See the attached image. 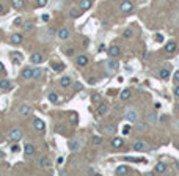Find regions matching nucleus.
<instances>
[{
  "instance_id": "f257e3e1",
  "label": "nucleus",
  "mask_w": 179,
  "mask_h": 176,
  "mask_svg": "<svg viewBox=\"0 0 179 176\" xmlns=\"http://www.w3.org/2000/svg\"><path fill=\"white\" fill-rule=\"evenodd\" d=\"M8 138H10L11 142H19V140L22 138V130L17 129V128L11 129L10 132H8Z\"/></svg>"
},
{
  "instance_id": "f03ea898",
  "label": "nucleus",
  "mask_w": 179,
  "mask_h": 176,
  "mask_svg": "<svg viewBox=\"0 0 179 176\" xmlns=\"http://www.w3.org/2000/svg\"><path fill=\"white\" fill-rule=\"evenodd\" d=\"M132 10H134V5H132V2H129V0H124L121 3V6H119V11L124 13V14H129Z\"/></svg>"
},
{
  "instance_id": "7ed1b4c3",
  "label": "nucleus",
  "mask_w": 179,
  "mask_h": 176,
  "mask_svg": "<svg viewBox=\"0 0 179 176\" xmlns=\"http://www.w3.org/2000/svg\"><path fill=\"white\" fill-rule=\"evenodd\" d=\"M57 36L61 39V41H65V39H68V38L71 36V31H69V29H66V27H61V29L58 30Z\"/></svg>"
},
{
  "instance_id": "20e7f679",
  "label": "nucleus",
  "mask_w": 179,
  "mask_h": 176,
  "mask_svg": "<svg viewBox=\"0 0 179 176\" xmlns=\"http://www.w3.org/2000/svg\"><path fill=\"white\" fill-rule=\"evenodd\" d=\"M132 150H135V151H148V145H146L145 142H134L132 143Z\"/></svg>"
},
{
  "instance_id": "39448f33",
  "label": "nucleus",
  "mask_w": 179,
  "mask_h": 176,
  "mask_svg": "<svg viewBox=\"0 0 179 176\" xmlns=\"http://www.w3.org/2000/svg\"><path fill=\"white\" fill-rule=\"evenodd\" d=\"M105 66H107V74H113L115 71H116V68H118V63L115 60H108L107 63H105Z\"/></svg>"
},
{
  "instance_id": "423d86ee",
  "label": "nucleus",
  "mask_w": 179,
  "mask_h": 176,
  "mask_svg": "<svg viewBox=\"0 0 179 176\" xmlns=\"http://www.w3.org/2000/svg\"><path fill=\"white\" fill-rule=\"evenodd\" d=\"M178 51V44L174 41H168L167 44H165V52L167 53H174Z\"/></svg>"
},
{
  "instance_id": "0eeeda50",
  "label": "nucleus",
  "mask_w": 179,
  "mask_h": 176,
  "mask_svg": "<svg viewBox=\"0 0 179 176\" xmlns=\"http://www.w3.org/2000/svg\"><path fill=\"white\" fill-rule=\"evenodd\" d=\"M19 113L22 116H29L31 113V107L27 105V104H21V105H19Z\"/></svg>"
},
{
  "instance_id": "6e6552de",
  "label": "nucleus",
  "mask_w": 179,
  "mask_h": 176,
  "mask_svg": "<svg viewBox=\"0 0 179 176\" xmlns=\"http://www.w3.org/2000/svg\"><path fill=\"white\" fill-rule=\"evenodd\" d=\"M88 57L86 55H79L76 58V63H77V66H80V68H85L86 65H88Z\"/></svg>"
},
{
  "instance_id": "1a4fd4ad",
  "label": "nucleus",
  "mask_w": 179,
  "mask_h": 176,
  "mask_svg": "<svg viewBox=\"0 0 179 176\" xmlns=\"http://www.w3.org/2000/svg\"><path fill=\"white\" fill-rule=\"evenodd\" d=\"M126 118H127V121H131V123H137V120H138V113H137L135 110H129L126 113Z\"/></svg>"
},
{
  "instance_id": "9d476101",
  "label": "nucleus",
  "mask_w": 179,
  "mask_h": 176,
  "mask_svg": "<svg viewBox=\"0 0 179 176\" xmlns=\"http://www.w3.org/2000/svg\"><path fill=\"white\" fill-rule=\"evenodd\" d=\"M119 53H121V49H119L116 44H113V46H110V47H108V55H110V57H113V58H115V57H118Z\"/></svg>"
},
{
  "instance_id": "9b49d317",
  "label": "nucleus",
  "mask_w": 179,
  "mask_h": 176,
  "mask_svg": "<svg viewBox=\"0 0 179 176\" xmlns=\"http://www.w3.org/2000/svg\"><path fill=\"white\" fill-rule=\"evenodd\" d=\"M80 148H82V143L79 142V140H71L69 142V150L71 151L77 152V151H80Z\"/></svg>"
},
{
  "instance_id": "f8f14e48",
  "label": "nucleus",
  "mask_w": 179,
  "mask_h": 176,
  "mask_svg": "<svg viewBox=\"0 0 179 176\" xmlns=\"http://www.w3.org/2000/svg\"><path fill=\"white\" fill-rule=\"evenodd\" d=\"M33 128H35L36 130H44L46 123H44L43 120H39V118H35V120H33Z\"/></svg>"
},
{
  "instance_id": "ddd939ff",
  "label": "nucleus",
  "mask_w": 179,
  "mask_h": 176,
  "mask_svg": "<svg viewBox=\"0 0 179 176\" xmlns=\"http://www.w3.org/2000/svg\"><path fill=\"white\" fill-rule=\"evenodd\" d=\"M30 60H31V63H35V65H39V63H43V55L38 53V52H33L31 57H30Z\"/></svg>"
},
{
  "instance_id": "4468645a",
  "label": "nucleus",
  "mask_w": 179,
  "mask_h": 176,
  "mask_svg": "<svg viewBox=\"0 0 179 176\" xmlns=\"http://www.w3.org/2000/svg\"><path fill=\"white\" fill-rule=\"evenodd\" d=\"M154 171H155V173H159V175H163L165 171H167V164H163V162H159V164L154 167Z\"/></svg>"
},
{
  "instance_id": "2eb2a0df",
  "label": "nucleus",
  "mask_w": 179,
  "mask_h": 176,
  "mask_svg": "<svg viewBox=\"0 0 179 176\" xmlns=\"http://www.w3.org/2000/svg\"><path fill=\"white\" fill-rule=\"evenodd\" d=\"M60 87H63V88L71 87V77L69 76H63V77L60 79Z\"/></svg>"
},
{
  "instance_id": "dca6fc26",
  "label": "nucleus",
  "mask_w": 179,
  "mask_h": 176,
  "mask_svg": "<svg viewBox=\"0 0 179 176\" xmlns=\"http://www.w3.org/2000/svg\"><path fill=\"white\" fill-rule=\"evenodd\" d=\"M79 8L82 11H86V10H90L91 8V0H80V3H79Z\"/></svg>"
},
{
  "instance_id": "f3484780",
  "label": "nucleus",
  "mask_w": 179,
  "mask_h": 176,
  "mask_svg": "<svg viewBox=\"0 0 179 176\" xmlns=\"http://www.w3.org/2000/svg\"><path fill=\"white\" fill-rule=\"evenodd\" d=\"M24 152H25V156H33L35 154V146L31 145V143H27L24 146Z\"/></svg>"
},
{
  "instance_id": "a211bd4d",
  "label": "nucleus",
  "mask_w": 179,
  "mask_h": 176,
  "mask_svg": "<svg viewBox=\"0 0 179 176\" xmlns=\"http://www.w3.org/2000/svg\"><path fill=\"white\" fill-rule=\"evenodd\" d=\"M107 112H108V105H107V104H98V113L101 116H104Z\"/></svg>"
},
{
  "instance_id": "6ab92c4d",
  "label": "nucleus",
  "mask_w": 179,
  "mask_h": 176,
  "mask_svg": "<svg viewBox=\"0 0 179 176\" xmlns=\"http://www.w3.org/2000/svg\"><path fill=\"white\" fill-rule=\"evenodd\" d=\"M11 5H13V8H16V10H22V8L25 6V2L24 0H11Z\"/></svg>"
},
{
  "instance_id": "aec40b11",
  "label": "nucleus",
  "mask_w": 179,
  "mask_h": 176,
  "mask_svg": "<svg viewBox=\"0 0 179 176\" xmlns=\"http://www.w3.org/2000/svg\"><path fill=\"white\" fill-rule=\"evenodd\" d=\"M10 43H11V44H21V43H22V36H21L19 33L11 35V36H10Z\"/></svg>"
},
{
  "instance_id": "412c9836",
  "label": "nucleus",
  "mask_w": 179,
  "mask_h": 176,
  "mask_svg": "<svg viewBox=\"0 0 179 176\" xmlns=\"http://www.w3.org/2000/svg\"><path fill=\"white\" fill-rule=\"evenodd\" d=\"M123 145H124V142H123L121 137H113V140H112V146L113 148H121Z\"/></svg>"
},
{
  "instance_id": "4be33fe9",
  "label": "nucleus",
  "mask_w": 179,
  "mask_h": 176,
  "mask_svg": "<svg viewBox=\"0 0 179 176\" xmlns=\"http://www.w3.org/2000/svg\"><path fill=\"white\" fill-rule=\"evenodd\" d=\"M6 90H10V80L2 79L0 80V91H6Z\"/></svg>"
},
{
  "instance_id": "5701e85b",
  "label": "nucleus",
  "mask_w": 179,
  "mask_h": 176,
  "mask_svg": "<svg viewBox=\"0 0 179 176\" xmlns=\"http://www.w3.org/2000/svg\"><path fill=\"white\" fill-rule=\"evenodd\" d=\"M22 79H31L33 77V69H30V68H25L24 71H22Z\"/></svg>"
},
{
  "instance_id": "b1692460",
  "label": "nucleus",
  "mask_w": 179,
  "mask_h": 176,
  "mask_svg": "<svg viewBox=\"0 0 179 176\" xmlns=\"http://www.w3.org/2000/svg\"><path fill=\"white\" fill-rule=\"evenodd\" d=\"M115 173H116V175H127V173H129V168H127L126 165H119V167H116Z\"/></svg>"
},
{
  "instance_id": "393cba45",
  "label": "nucleus",
  "mask_w": 179,
  "mask_h": 176,
  "mask_svg": "<svg viewBox=\"0 0 179 176\" xmlns=\"http://www.w3.org/2000/svg\"><path fill=\"white\" fill-rule=\"evenodd\" d=\"M119 98H121V101H127V99H131V90L124 88L121 93H119Z\"/></svg>"
},
{
  "instance_id": "a878e982",
  "label": "nucleus",
  "mask_w": 179,
  "mask_h": 176,
  "mask_svg": "<svg viewBox=\"0 0 179 176\" xmlns=\"http://www.w3.org/2000/svg\"><path fill=\"white\" fill-rule=\"evenodd\" d=\"M146 123H148V124H155V123H157V115H155V113H149L148 116H146Z\"/></svg>"
},
{
  "instance_id": "bb28decb",
  "label": "nucleus",
  "mask_w": 179,
  "mask_h": 176,
  "mask_svg": "<svg viewBox=\"0 0 179 176\" xmlns=\"http://www.w3.org/2000/svg\"><path fill=\"white\" fill-rule=\"evenodd\" d=\"M39 167H41V168H49V167H50V160L47 159V157H41V159H39Z\"/></svg>"
},
{
  "instance_id": "cd10ccee",
  "label": "nucleus",
  "mask_w": 179,
  "mask_h": 176,
  "mask_svg": "<svg viewBox=\"0 0 179 176\" xmlns=\"http://www.w3.org/2000/svg\"><path fill=\"white\" fill-rule=\"evenodd\" d=\"M157 74H159V77H160V79H168L171 73H170L168 69H165V68H162V69H159V73H157Z\"/></svg>"
},
{
  "instance_id": "c85d7f7f",
  "label": "nucleus",
  "mask_w": 179,
  "mask_h": 176,
  "mask_svg": "<svg viewBox=\"0 0 179 176\" xmlns=\"http://www.w3.org/2000/svg\"><path fill=\"white\" fill-rule=\"evenodd\" d=\"M80 8H72V10L69 11V16L72 17V19H77V17H79L80 16Z\"/></svg>"
},
{
  "instance_id": "c756f323",
  "label": "nucleus",
  "mask_w": 179,
  "mask_h": 176,
  "mask_svg": "<svg viewBox=\"0 0 179 176\" xmlns=\"http://www.w3.org/2000/svg\"><path fill=\"white\" fill-rule=\"evenodd\" d=\"M105 132L110 134V135H115V132H116V126H113V124L105 126Z\"/></svg>"
},
{
  "instance_id": "7c9ffc66",
  "label": "nucleus",
  "mask_w": 179,
  "mask_h": 176,
  "mask_svg": "<svg viewBox=\"0 0 179 176\" xmlns=\"http://www.w3.org/2000/svg\"><path fill=\"white\" fill-rule=\"evenodd\" d=\"M43 74H44L43 69H33V77L35 79H41V77H43Z\"/></svg>"
},
{
  "instance_id": "2f4dec72",
  "label": "nucleus",
  "mask_w": 179,
  "mask_h": 176,
  "mask_svg": "<svg viewBox=\"0 0 179 176\" xmlns=\"http://www.w3.org/2000/svg\"><path fill=\"white\" fill-rule=\"evenodd\" d=\"M52 68L55 71H63L65 69V65H63V63H52Z\"/></svg>"
},
{
  "instance_id": "473e14b6",
  "label": "nucleus",
  "mask_w": 179,
  "mask_h": 176,
  "mask_svg": "<svg viewBox=\"0 0 179 176\" xmlns=\"http://www.w3.org/2000/svg\"><path fill=\"white\" fill-rule=\"evenodd\" d=\"M132 35H134V31H132L131 29H127V30H124L123 31V38H126V39H129Z\"/></svg>"
},
{
  "instance_id": "72a5a7b5",
  "label": "nucleus",
  "mask_w": 179,
  "mask_h": 176,
  "mask_svg": "<svg viewBox=\"0 0 179 176\" xmlns=\"http://www.w3.org/2000/svg\"><path fill=\"white\" fill-rule=\"evenodd\" d=\"M24 29H25V31H31V30H33V24H31V22H25Z\"/></svg>"
},
{
  "instance_id": "f704fd0d",
  "label": "nucleus",
  "mask_w": 179,
  "mask_h": 176,
  "mask_svg": "<svg viewBox=\"0 0 179 176\" xmlns=\"http://www.w3.org/2000/svg\"><path fill=\"white\" fill-rule=\"evenodd\" d=\"M49 101H50V102H57V101H58V96H57L55 93H50V94H49Z\"/></svg>"
},
{
  "instance_id": "c9c22d12",
  "label": "nucleus",
  "mask_w": 179,
  "mask_h": 176,
  "mask_svg": "<svg viewBox=\"0 0 179 176\" xmlns=\"http://www.w3.org/2000/svg\"><path fill=\"white\" fill-rule=\"evenodd\" d=\"M93 143H94V145H101V143H102V137H99V135L93 137Z\"/></svg>"
},
{
  "instance_id": "e433bc0d",
  "label": "nucleus",
  "mask_w": 179,
  "mask_h": 176,
  "mask_svg": "<svg viewBox=\"0 0 179 176\" xmlns=\"http://www.w3.org/2000/svg\"><path fill=\"white\" fill-rule=\"evenodd\" d=\"M145 128H146V123H141V121H140V123H137V129H138V130H145Z\"/></svg>"
},
{
  "instance_id": "4c0bfd02",
  "label": "nucleus",
  "mask_w": 179,
  "mask_h": 176,
  "mask_svg": "<svg viewBox=\"0 0 179 176\" xmlns=\"http://www.w3.org/2000/svg\"><path fill=\"white\" fill-rule=\"evenodd\" d=\"M36 5L38 6H46L47 5V0H36Z\"/></svg>"
},
{
  "instance_id": "58836bf2",
  "label": "nucleus",
  "mask_w": 179,
  "mask_h": 176,
  "mask_svg": "<svg viewBox=\"0 0 179 176\" xmlns=\"http://www.w3.org/2000/svg\"><path fill=\"white\" fill-rule=\"evenodd\" d=\"M82 88H83V87H82L80 82H76V83H74V90H76V91H80Z\"/></svg>"
},
{
  "instance_id": "ea45409f",
  "label": "nucleus",
  "mask_w": 179,
  "mask_h": 176,
  "mask_svg": "<svg viewBox=\"0 0 179 176\" xmlns=\"http://www.w3.org/2000/svg\"><path fill=\"white\" fill-rule=\"evenodd\" d=\"M93 102L94 104H101V96H99V94H94V96H93Z\"/></svg>"
},
{
  "instance_id": "a19ab883",
  "label": "nucleus",
  "mask_w": 179,
  "mask_h": 176,
  "mask_svg": "<svg viewBox=\"0 0 179 176\" xmlns=\"http://www.w3.org/2000/svg\"><path fill=\"white\" fill-rule=\"evenodd\" d=\"M173 79H174V82H176V83H179V71H176V73H174Z\"/></svg>"
},
{
  "instance_id": "79ce46f5",
  "label": "nucleus",
  "mask_w": 179,
  "mask_h": 176,
  "mask_svg": "<svg viewBox=\"0 0 179 176\" xmlns=\"http://www.w3.org/2000/svg\"><path fill=\"white\" fill-rule=\"evenodd\" d=\"M66 53H68V55H72V53H74V49H72V47H66Z\"/></svg>"
},
{
  "instance_id": "37998d69",
  "label": "nucleus",
  "mask_w": 179,
  "mask_h": 176,
  "mask_svg": "<svg viewBox=\"0 0 179 176\" xmlns=\"http://www.w3.org/2000/svg\"><path fill=\"white\" fill-rule=\"evenodd\" d=\"M57 132H65V126H57Z\"/></svg>"
},
{
  "instance_id": "c03bdc74",
  "label": "nucleus",
  "mask_w": 179,
  "mask_h": 176,
  "mask_svg": "<svg viewBox=\"0 0 179 176\" xmlns=\"http://www.w3.org/2000/svg\"><path fill=\"white\" fill-rule=\"evenodd\" d=\"M174 96H178V98H179V83L176 85V87H174Z\"/></svg>"
},
{
  "instance_id": "a18cd8bd",
  "label": "nucleus",
  "mask_w": 179,
  "mask_h": 176,
  "mask_svg": "<svg viewBox=\"0 0 179 176\" xmlns=\"http://www.w3.org/2000/svg\"><path fill=\"white\" fill-rule=\"evenodd\" d=\"M63 160H65V159H63V157L60 156L58 159H57V165H61V164H63Z\"/></svg>"
},
{
  "instance_id": "49530a36",
  "label": "nucleus",
  "mask_w": 179,
  "mask_h": 176,
  "mask_svg": "<svg viewBox=\"0 0 179 176\" xmlns=\"http://www.w3.org/2000/svg\"><path fill=\"white\" fill-rule=\"evenodd\" d=\"M19 150H21V148H19V146H17V145H14V146H13V148H11V151H13V152H17V151H19Z\"/></svg>"
},
{
  "instance_id": "de8ad7c7",
  "label": "nucleus",
  "mask_w": 179,
  "mask_h": 176,
  "mask_svg": "<svg viewBox=\"0 0 179 176\" xmlns=\"http://www.w3.org/2000/svg\"><path fill=\"white\" fill-rule=\"evenodd\" d=\"M0 73H5V66H3L2 61H0Z\"/></svg>"
},
{
  "instance_id": "09e8293b",
  "label": "nucleus",
  "mask_w": 179,
  "mask_h": 176,
  "mask_svg": "<svg viewBox=\"0 0 179 176\" xmlns=\"http://www.w3.org/2000/svg\"><path fill=\"white\" fill-rule=\"evenodd\" d=\"M155 39H157L159 43H162L163 41V36H162V35H157V38H155Z\"/></svg>"
},
{
  "instance_id": "8fccbe9b",
  "label": "nucleus",
  "mask_w": 179,
  "mask_h": 176,
  "mask_svg": "<svg viewBox=\"0 0 179 176\" xmlns=\"http://www.w3.org/2000/svg\"><path fill=\"white\" fill-rule=\"evenodd\" d=\"M41 19H43L44 22H47V21H49V16H47V14H43V17H41Z\"/></svg>"
},
{
  "instance_id": "3c124183",
  "label": "nucleus",
  "mask_w": 179,
  "mask_h": 176,
  "mask_svg": "<svg viewBox=\"0 0 179 176\" xmlns=\"http://www.w3.org/2000/svg\"><path fill=\"white\" fill-rule=\"evenodd\" d=\"M72 123H74V124L77 123V115H76V113H74V115H72Z\"/></svg>"
},
{
  "instance_id": "603ef678",
  "label": "nucleus",
  "mask_w": 179,
  "mask_h": 176,
  "mask_svg": "<svg viewBox=\"0 0 179 176\" xmlns=\"http://www.w3.org/2000/svg\"><path fill=\"white\" fill-rule=\"evenodd\" d=\"M47 33H49V35H55V30H53V29H49Z\"/></svg>"
},
{
  "instance_id": "864d4df0",
  "label": "nucleus",
  "mask_w": 179,
  "mask_h": 176,
  "mask_svg": "<svg viewBox=\"0 0 179 176\" xmlns=\"http://www.w3.org/2000/svg\"><path fill=\"white\" fill-rule=\"evenodd\" d=\"M2 13H3V5L0 3V14H2Z\"/></svg>"
},
{
  "instance_id": "5fc2aeb1",
  "label": "nucleus",
  "mask_w": 179,
  "mask_h": 176,
  "mask_svg": "<svg viewBox=\"0 0 179 176\" xmlns=\"http://www.w3.org/2000/svg\"><path fill=\"white\" fill-rule=\"evenodd\" d=\"M3 156H5V154H3V152H2V151H0V157H3Z\"/></svg>"
},
{
  "instance_id": "6e6d98bb",
  "label": "nucleus",
  "mask_w": 179,
  "mask_h": 176,
  "mask_svg": "<svg viewBox=\"0 0 179 176\" xmlns=\"http://www.w3.org/2000/svg\"><path fill=\"white\" fill-rule=\"evenodd\" d=\"M178 112H179V104H178Z\"/></svg>"
},
{
  "instance_id": "4d7b16f0",
  "label": "nucleus",
  "mask_w": 179,
  "mask_h": 176,
  "mask_svg": "<svg viewBox=\"0 0 179 176\" xmlns=\"http://www.w3.org/2000/svg\"><path fill=\"white\" fill-rule=\"evenodd\" d=\"M178 128H179V121H178Z\"/></svg>"
},
{
  "instance_id": "13d9d810",
  "label": "nucleus",
  "mask_w": 179,
  "mask_h": 176,
  "mask_svg": "<svg viewBox=\"0 0 179 176\" xmlns=\"http://www.w3.org/2000/svg\"><path fill=\"white\" fill-rule=\"evenodd\" d=\"M178 146H179V145H178Z\"/></svg>"
}]
</instances>
